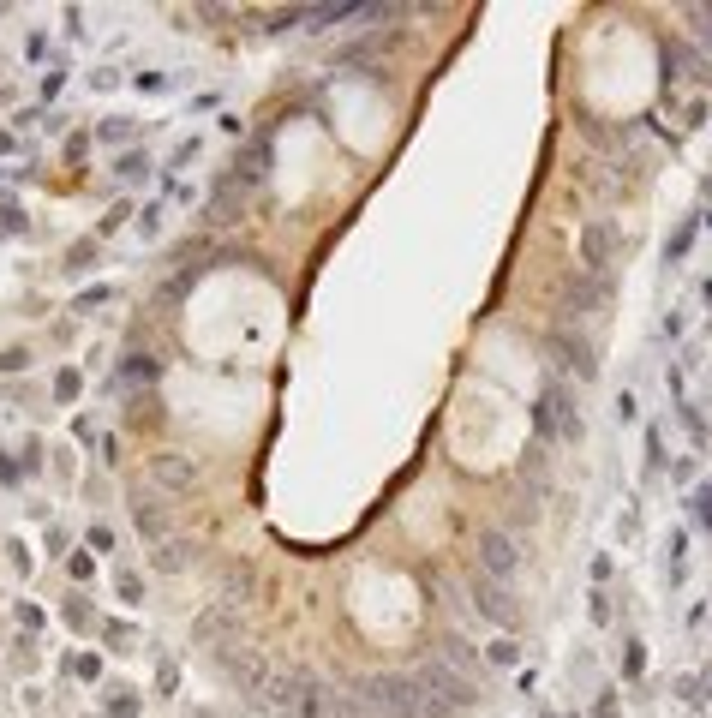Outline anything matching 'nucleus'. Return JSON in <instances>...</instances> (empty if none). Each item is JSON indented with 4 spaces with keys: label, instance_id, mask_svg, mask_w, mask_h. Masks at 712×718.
Wrapping results in <instances>:
<instances>
[{
    "label": "nucleus",
    "instance_id": "1",
    "mask_svg": "<svg viewBox=\"0 0 712 718\" xmlns=\"http://www.w3.org/2000/svg\"><path fill=\"white\" fill-rule=\"evenodd\" d=\"M533 431H539V444H581V402H575V389L563 377L539 389V402H533Z\"/></svg>",
    "mask_w": 712,
    "mask_h": 718
},
{
    "label": "nucleus",
    "instance_id": "2",
    "mask_svg": "<svg viewBox=\"0 0 712 718\" xmlns=\"http://www.w3.org/2000/svg\"><path fill=\"white\" fill-rule=\"evenodd\" d=\"M521 539H515L509 527H479L473 533V574H491V581H515V569H521Z\"/></svg>",
    "mask_w": 712,
    "mask_h": 718
},
{
    "label": "nucleus",
    "instance_id": "3",
    "mask_svg": "<svg viewBox=\"0 0 712 718\" xmlns=\"http://www.w3.org/2000/svg\"><path fill=\"white\" fill-rule=\"evenodd\" d=\"M551 354H557V365H563V372H575L581 384H587V377H598L593 342H587V335L575 330V324H557V330H551Z\"/></svg>",
    "mask_w": 712,
    "mask_h": 718
},
{
    "label": "nucleus",
    "instance_id": "4",
    "mask_svg": "<svg viewBox=\"0 0 712 718\" xmlns=\"http://www.w3.org/2000/svg\"><path fill=\"white\" fill-rule=\"evenodd\" d=\"M473 617L497 623V629H515V604H509V581H491V574H473Z\"/></svg>",
    "mask_w": 712,
    "mask_h": 718
},
{
    "label": "nucleus",
    "instance_id": "5",
    "mask_svg": "<svg viewBox=\"0 0 712 718\" xmlns=\"http://www.w3.org/2000/svg\"><path fill=\"white\" fill-rule=\"evenodd\" d=\"M611 245H617V222H587V234H581V264H587V275H598L605 264H611Z\"/></svg>",
    "mask_w": 712,
    "mask_h": 718
},
{
    "label": "nucleus",
    "instance_id": "6",
    "mask_svg": "<svg viewBox=\"0 0 712 718\" xmlns=\"http://www.w3.org/2000/svg\"><path fill=\"white\" fill-rule=\"evenodd\" d=\"M150 479L168 485V491H186V485H198V467L180 461V455H150Z\"/></svg>",
    "mask_w": 712,
    "mask_h": 718
},
{
    "label": "nucleus",
    "instance_id": "7",
    "mask_svg": "<svg viewBox=\"0 0 712 718\" xmlns=\"http://www.w3.org/2000/svg\"><path fill=\"white\" fill-rule=\"evenodd\" d=\"M120 377H126V384H150V377H156V359H150V354H126Z\"/></svg>",
    "mask_w": 712,
    "mask_h": 718
},
{
    "label": "nucleus",
    "instance_id": "8",
    "mask_svg": "<svg viewBox=\"0 0 712 718\" xmlns=\"http://www.w3.org/2000/svg\"><path fill=\"white\" fill-rule=\"evenodd\" d=\"M688 515H695V527H712V485L688 491Z\"/></svg>",
    "mask_w": 712,
    "mask_h": 718
},
{
    "label": "nucleus",
    "instance_id": "9",
    "mask_svg": "<svg viewBox=\"0 0 712 718\" xmlns=\"http://www.w3.org/2000/svg\"><path fill=\"white\" fill-rule=\"evenodd\" d=\"M132 521H138L150 539H162V509H156V503H132Z\"/></svg>",
    "mask_w": 712,
    "mask_h": 718
},
{
    "label": "nucleus",
    "instance_id": "10",
    "mask_svg": "<svg viewBox=\"0 0 712 718\" xmlns=\"http://www.w3.org/2000/svg\"><path fill=\"white\" fill-rule=\"evenodd\" d=\"M688 240H695V222H683V228L670 234V245H665V264H683V258H688Z\"/></svg>",
    "mask_w": 712,
    "mask_h": 718
},
{
    "label": "nucleus",
    "instance_id": "11",
    "mask_svg": "<svg viewBox=\"0 0 712 718\" xmlns=\"http://www.w3.org/2000/svg\"><path fill=\"white\" fill-rule=\"evenodd\" d=\"M641 671H647V653H641V641H623V676L635 683Z\"/></svg>",
    "mask_w": 712,
    "mask_h": 718
},
{
    "label": "nucleus",
    "instance_id": "12",
    "mask_svg": "<svg viewBox=\"0 0 712 718\" xmlns=\"http://www.w3.org/2000/svg\"><path fill=\"white\" fill-rule=\"evenodd\" d=\"M144 174H150V162H144V150H138V156H120V180H144Z\"/></svg>",
    "mask_w": 712,
    "mask_h": 718
},
{
    "label": "nucleus",
    "instance_id": "13",
    "mask_svg": "<svg viewBox=\"0 0 712 718\" xmlns=\"http://www.w3.org/2000/svg\"><path fill=\"white\" fill-rule=\"evenodd\" d=\"M18 228H25V215H18V204H6V198H0V234H18Z\"/></svg>",
    "mask_w": 712,
    "mask_h": 718
},
{
    "label": "nucleus",
    "instance_id": "14",
    "mask_svg": "<svg viewBox=\"0 0 712 718\" xmlns=\"http://www.w3.org/2000/svg\"><path fill=\"white\" fill-rule=\"evenodd\" d=\"M593 623H598V629H611V593H593Z\"/></svg>",
    "mask_w": 712,
    "mask_h": 718
},
{
    "label": "nucleus",
    "instance_id": "15",
    "mask_svg": "<svg viewBox=\"0 0 712 718\" xmlns=\"http://www.w3.org/2000/svg\"><path fill=\"white\" fill-rule=\"evenodd\" d=\"M55 395H60V402H72V395H78V372H60L55 377Z\"/></svg>",
    "mask_w": 712,
    "mask_h": 718
},
{
    "label": "nucleus",
    "instance_id": "16",
    "mask_svg": "<svg viewBox=\"0 0 712 718\" xmlns=\"http://www.w3.org/2000/svg\"><path fill=\"white\" fill-rule=\"evenodd\" d=\"M138 713V701H132V694H115V701H108V718H132Z\"/></svg>",
    "mask_w": 712,
    "mask_h": 718
},
{
    "label": "nucleus",
    "instance_id": "17",
    "mask_svg": "<svg viewBox=\"0 0 712 718\" xmlns=\"http://www.w3.org/2000/svg\"><path fill=\"white\" fill-rule=\"evenodd\" d=\"M491 659H497V664H515V659H521V646H515V641H497V646H491Z\"/></svg>",
    "mask_w": 712,
    "mask_h": 718
},
{
    "label": "nucleus",
    "instance_id": "18",
    "mask_svg": "<svg viewBox=\"0 0 712 718\" xmlns=\"http://www.w3.org/2000/svg\"><path fill=\"white\" fill-rule=\"evenodd\" d=\"M0 372H25V347H6L0 354Z\"/></svg>",
    "mask_w": 712,
    "mask_h": 718
},
{
    "label": "nucleus",
    "instance_id": "19",
    "mask_svg": "<svg viewBox=\"0 0 712 718\" xmlns=\"http://www.w3.org/2000/svg\"><path fill=\"white\" fill-rule=\"evenodd\" d=\"M108 545H115V533H108V527H90V545L85 551H108Z\"/></svg>",
    "mask_w": 712,
    "mask_h": 718
},
{
    "label": "nucleus",
    "instance_id": "20",
    "mask_svg": "<svg viewBox=\"0 0 712 718\" xmlns=\"http://www.w3.org/2000/svg\"><path fill=\"white\" fill-rule=\"evenodd\" d=\"M700 694H712V664H707V671H700Z\"/></svg>",
    "mask_w": 712,
    "mask_h": 718
},
{
    "label": "nucleus",
    "instance_id": "21",
    "mask_svg": "<svg viewBox=\"0 0 712 718\" xmlns=\"http://www.w3.org/2000/svg\"><path fill=\"white\" fill-rule=\"evenodd\" d=\"M700 300H707V305H712V275H707V282H700Z\"/></svg>",
    "mask_w": 712,
    "mask_h": 718
},
{
    "label": "nucleus",
    "instance_id": "22",
    "mask_svg": "<svg viewBox=\"0 0 712 718\" xmlns=\"http://www.w3.org/2000/svg\"><path fill=\"white\" fill-rule=\"evenodd\" d=\"M707 228H712V210H707Z\"/></svg>",
    "mask_w": 712,
    "mask_h": 718
},
{
    "label": "nucleus",
    "instance_id": "23",
    "mask_svg": "<svg viewBox=\"0 0 712 718\" xmlns=\"http://www.w3.org/2000/svg\"><path fill=\"white\" fill-rule=\"evenodd\" d=\"M192 718H210V713H192Z\"/></svg>",
    "mask_w": 712,
    "mask_h": 718
}]
</instances>
